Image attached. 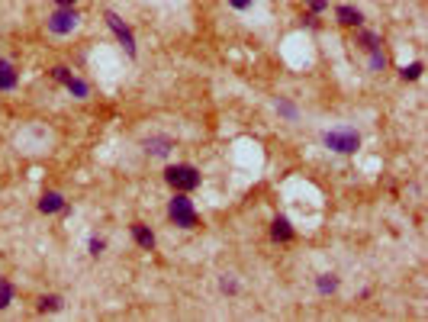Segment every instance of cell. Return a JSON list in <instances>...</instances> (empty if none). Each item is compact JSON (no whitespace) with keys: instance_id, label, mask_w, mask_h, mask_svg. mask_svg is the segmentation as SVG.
Here are the masks:
<instances>
[{"instance_id":"1","label":"cell","mask_w":428,"mask_h":322,"mask_svg":"<svg viewBox=\"0 0 428 322\" xmlns=\"http://www.w3.org/2000/svg\"><path fill=\"white\" fill-rule=\"evenodd\" d=\"M164 181H168V187L171 191H177V193H190V191H197L200 187V171L193 168V165H187V161H181V165H168L164 168Z\"/></svg>"},{"instance_id":"2","label":"cell","mask_w":428,"mask_h":322,"mask_svg":"<svg viewBox=\"0 0 428 322\" xmlns=\"http://www.w3.org/2000/svg\"><path fill=\"white\" fill-rule=\"evenodd\" d=\"M168 216H171V223L181 226V229H197L200 226V213L197 207H193V200L187 197V193H177L168 200Z\"/></svg>"},{"instance_id":"3","label":"cell","mask_w":428,"mask_h":322,"mask_svg":"<svg viewBox=\"0 0 428 322\" xmlns=\"http://www.w3.org/2000/svg\"><path fill=\"white\" fill-rule=\"evenodd\" d=\"M322 142H325V148H332L338 155H354L361 148V132L354 126H335V129H325Z\"/></svg>"},{"instance_id":"4","label":"cell","mask_w":428,"mask_h":322,"mask_svg":"<svg viewBox=\"0 0 428 322\" xmlns=\"http://www.w3.org/2000/svg\"><path fill=\"white\" fill-rule=\"evenodd\" d=\"M103 20H107L110 32L116 36V42H119L122 49H126V55H129V58H136V55H138V46H136V32H132V26L126 23V20H122L119 13H113V10H107V13H103Z\"/></svg>"},{"instance_id":"5","label":"cell","mask_w":428,"mask_h":322,"mask_svg":"<svg viewBox=\"0 0 428 322\" xmlns=\"http://www.w3.org/2000/svg\"><path fill=\"white\" fill-rule=\"evenodd\" d=\"M77 23H81V13H77L74 7H58L46 20V26H48L52 36H71V32L77 30Z\"/></svg>"},{"instance_id":"6","label":"cell","mask_w":428,"mask_h":322,"mask_svg":"<svg viewBox=\"0 0 428 322\" xmlns=\"http://www.w3.org/2000/svg\"><path fill=\"white\" fill-rule=\"evenodd\" d=\"M171 148H174V139H171V136H148V139H142V152L152 155V158H168Z\"/></svg>"},{"instance_id":"7","label":"cell","mask_w":428,"mask_h":322,"mask_svg":"<svg viewBox=\"0 0 428 322\" xmlns=\"http://www.w3.org/2000/svg\"><path fill=\"white\" fill-rule=\"evenodd\" d=\"M65 207H68V203H65V197H61L58 191H46L42 197H39V213H42V216H55V213H61Z\"/></svg>"},{"instance_id":"8","label":"cell","mask_w":428,"mask_h":322,"mask_svg":"<svg viewBox=\"0 0 428 322\" xmlns=\"http://www.w3.org/2000/svg\"><path fill=\"white\" fill-rule=\"evenodd\" d=\"M335 23L338 26H364V13L351 4H338L335 7Z\"/></svg>"},{"instance_id":"9","label":"cell","mask_w":428,"mask_h":322,"mask_svg":"<svg viewBox=\"0 0 428 322\" xmlns=\"http://www.w3.org/2000/svg\"><path fill=\"white\" fill-rule=\"evenodd\" d=\"M16 84H20V71H16V65L10 62V58H0V91H16Z\"/></svg>"},{"instance_id":"10","label":"cell","mask_w":428,"mask_h":322,"mask_svg":"<svg viewBox=\"0 0 428 322\" xmlns=\"http://www.w3.org/2000/svg\"><path fill=\"white\" fill-rule=\"evenodd\" d=\"M358 49H361V52H367V55L383 52L380 32H370V30H364V26H358Z\"/></svg>"},{"instance_id":"11","label":"cell","mask_w":428,"mask_h":322,"mask_svg":"<svg viewBox=\"0 0 428 322\" xmlns=\"http://www.w3.org/2000/svg\"><path fill=\"white\" fill-rule=\"evenodd\" d=\"M271 238H274V242H293V238H297V232H293V226H290L287 216H274V223H271Z\"/></svg>"},{"instance_id":"12","label":"cell","mask_w":428,"mask_h":322,"mask_svg":"<svg viewBox=\"0 0 428 322\" xmlns=\"http://www.w3.org/2000/svg\"><path fill=\"white\" fill-rule=\"evenodd\" d=\"M129 229H132V238H136V245H138V248H145V252H152V248H155V232L148 229V226H142V223H132Z\"/></svg>"},{"instance_id":"13","label":"cell","mask_w":428,"mask_h":322,"mask_svg":"<svg viewBox=\"0 0 428 322\" xmlns=\"http://www.w3.org/2000/svg\"><path fill=\"white\" fill-rule=\"evenodd\" d=\"M65 91H68L71 97H77V100H87V97H91V84H87V81H81L77 75L71 77L68 84H65Z\"/></svg>"},{"instance_id":"14","label":"cell","mask_w":428,"mask_h":322,"mask_svg":"<svg viewBox=\"0 0 428 322\" xmlns=\"http://www.w3.org/2000/svg\"><path fill=\"white\" fill-rule=\"evenodd\" d=\"M61 307H65V300H61L58 293H48V297H39V303H36V309H39V313H58Z\"/></svg>"},{"instance_id":"15","label":"cell","mask_w":428,"mask_h":322,"mask_svg":"<svg viewBox=\"0 0 428 322\" xmlns=\"http://www.w3.org/2000/svg\"><path fill=\"white\" fill-rule=\"evenodd\" d=\"M316 290H319L322 297L335 293L338 290V274H319V277H316Z\"/></svg>"},{"instance_id":"16","label":"cell","mask_w":428,"mask_h":322,"mask_svg":"<svg viewBox=\"0 0 428 322\" xmlns=\"http://www.w3.org/2000/svg\"><path fill=\"white\" fill-rule=\"evenodd\" d=\"M13 297H16L13 284H10L7 277H0V309H7L10 303H13Z\"/></svg>"},{"instance_id":"17","label":"cell","mask_w":428,"mask_h":322,"mask_svg":"<svg viewBox=\"0 0 428 322\" xmlns=\"http://www.w3.org/2000/svg\"><path fill=\"white\" fill-rule=\"evenodd\" d=\"M422 71H425V65L413 62V65H403V68H399V77H403V81H419Z\"/></svg>"},{"instance_id":"18","label":"cell","mask_w":428,"mask_h":322,"mask_svg":"<svg viewBox=\"0 0 428 322\" xmlns=\"http://www.w3.org/2000/svg\"><path fill=\"white\" fill-rule=\"evenodd\" d=\"M71 77H74V71H71V68H68V65H55V68H52V81H58V84H61V87L68 84Z\"/></svg>"},{"instance_id":"19","label":"cell","mask_w":428,"mask_h":322,"mask_svg":"<svg viewBox=\"0 0 428 322\" xmlns=\"http://www.w3.org/2000/svg\"><path fill=\"white\" fill-rule=\"evenodd\" d=\"M277 113H280L283 116V120H290V123H293V120H297V107H293V103H290V100H277Z\"/></svg>"},{"instance_id":"20","label":"cell","mask_w":428,"mask_h":322,"mask_svg":"<svg viewBox=\"0 0 428 322\" xmlns=\"http://www.w3.org/2000/svg\"><path fill=\"white\" fill-rule=\"evenodd\" d=\"M103 248H107V242H103V238H97V236L87 242V252H91L93 258H100V255H103Z\"/></svg>"},{"instance_id":"21","label":"cell","mask_w":428,"mask_h":322,"mask_svg":"<svg viewBox=\"0 0 428 322\" xmlns=\"http://www.w3.org/2000/svg\"><path fill=\"white\" fill-rule=\"evenodd\" d=\"M306 7L309 13H322V10H329V0H306Z\"/></svg>"},{"instance_id":"22","label":"cell","mask_w":428,"mask_h":322,"mask_svg":"<svg viewBox=\"0 0 428 322\" xmlns=\"http://www.w3.org/2000/svg\"><path fill=\"white\" fill-rule=\"evenodd\" d=\"M219 290H222V293H238V284L232 281V277H222V281H219Z\"/></svg>"},{"instance_id":"23","label":"cell","mask_w":428,"mask_h":322,"mask_svg":"<svg viewBox=\"0 0 428 322\" xmlns=\"http://www.w3.org/2000/svg\"><path fill=\"white\" fill-rule=\"evenodd\" d=\"M252 4H254V0H229V7H232V10H238V13H242V10H248Z\"/></svg>"},{"instance_id":"24","label":"cell","mask_w":428,"mask_h":322,"mask_svg":"<svg viewBox=\"0 0 428 322\" xmlns=\"http://www.w3.org/2000/svg\"><path fill=\"white\" fill-rule=\"evenodd\" d=\"M55 4H58V7H74L77 0H55Z\"/></svg>"}]
</instances>
